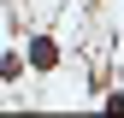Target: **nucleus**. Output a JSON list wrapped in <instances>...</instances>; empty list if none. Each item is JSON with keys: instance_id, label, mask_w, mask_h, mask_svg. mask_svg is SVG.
I'll list each match as a JSON object with an SVG mask.
<instances>
[{"instance_id": "nucleus-1", "label": "nucleus", "mask_w": 124, "mask_h": 118, "mask_svg": "<svg viewBox=\"0 0 124 118\" xmlns=\"http://www.w3.org/2000/svg\"><path fill=\"white\" fill-rule=\"evenodd\" d=\"M53 59H59V47H53L47 36H36V41H30V65H36V71H47Z\"/></svg>"}]
</instances>
